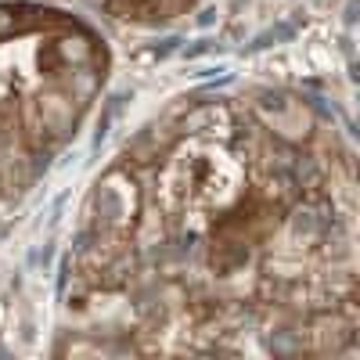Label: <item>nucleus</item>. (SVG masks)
Returning <instances> with one entry per match:
<instances>
[{
    "label": "nucleus",
    "instance_id": "f257e3e1",
    "mask_svg": "<svg viewBox=\"0 0 360 360\" xmlns=\"http://www.w3.org/2000/svg\"><path fill=\"white\" fill-rule=\"evenodd\" d=\"M54 51H58V62H72V65H83L90 54H94V47H90V40H83V37H69V40H62V44H54Z\"/></svg>",
    "mask_w": 360,
    "mask_h": 360
}]
</instances>
